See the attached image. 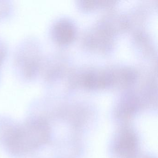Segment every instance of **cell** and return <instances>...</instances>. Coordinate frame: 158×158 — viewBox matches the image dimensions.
<instances>
[{"label": "cell", "mask_w": 158, "mask_h": 158, "mask_svg": "<svg viewBox=\"0 0 158 158\" xmlns=\"http://www.w3.org/2000/svg\"><path fill=\"white\" fill-rule=\"evenodd\" d=\"M50 134L49 126L45 120L31 119L10 128L4 135V143L12 154L24 155L47 143Z\"/></svg>", "instance_id": "obj_1"}, {"label": "cell", "mask_w": 158, "mask_h": 158, "mask_svg": "<svg viewBox=\"0 0 158 158\" xmlns=\"http://www.w3.org/2000/svg\"><path fill=\"white\" fill-rule=\"evenodd\" d=\"M16 65L25 78H34L41 70L43 61L39 46L35 41L28 40L18 49Z\"/></svg>", "instance_id": "obj_2"}, {"label": "cell", "mask_w": 158, "mask_h": 158, "mask_svg": "<svg viewBox=\"0 0 158 158\" xmlns=\"http://www.w3.org/2000/svg\"><path fill=\"white\" fill-rule=\"evenodd\" d=\"M75 34L74 26L68 20L58 21L52 29V35L54 40L62 45L68 44L73 41Z\"/></svg>", "instance_id": "obj_3"}, {"label": "cell", "mask_w": 158, "mask_h": 158, "mask_svg": "<svg viewBox=\"0 0 158 158\" xmlns=\"http://www.w3.org/2000/svg\"><path fill=\"white\" fill-rule=\"evenodd\" d=\"M136 139L131 133H125L121 137L116 146V151L121 158H135Z\"/></svg>", "instance_id": "obj_4"}, {"label": "cell", "mask_w": 158, "mask_h": 158, "mask_svg": "<svg viewBox=\"0 0 158 158\" xmlns=\"http://www.w3.org/2000/svg\"><path fill=\"white\" fill-rule=\"evenodd\" d=\"M6 48L4 44L0 41V67L3 62L4 58L6 56Z\"/></svg>", "instance_id": "obj_5"}, {"label": "cell", "mask_w": 158, "mask_h": 158, "mask_svg": "<svg viewBox=\"0 0 158 158\" xmlns=\"http://www.w3.org/2000/svg\"><path fill=\"white\" fill-rule=\"evenodd\" d=\"M8 10V5L4 3H0V15L5 14Z\"/></svg>", "instance_id": "obj_6"}]
</instances>
